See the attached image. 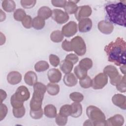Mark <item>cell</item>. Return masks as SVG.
I'll return each mask as SVG.
<instances>
[{"label":"cell","mask_w":126,"mask_h":126,"mask_svg":"<svg viewBox=\"0 0 126 126\" xmlns=\"http://www.w3.org/2000/svg\"><path fill=\"white\" fill-rule=\"evenodd\" d=\"M72 113V107L71 105L65 104L63 105L60 109L59 113L62 116L68 117L71 116Z\"/></svg>","instance_id":"cell-33"},{"label":"cell","mask_w":126,"mask_h":126,"mask_svg":"<svg viewBox=\"0 0 126 126\" xmlns=\"http://www.w3.org/2000/svg\"><path fill=\"white\" fill-rule=\"evenodd\" d=\"M8 112V109L6 105L0 103V121H2L6 116Z\"/></svg>","instance_id":"cell-44"},{"label":"cell","mask_w":126,"mask_h":126,"mask_svg":"<svg viewBox=\"0 0 126 126\" xmlns=\"http://www.w3.org/2000/svg\"><path fill=\"white\" fill-rule=\"evenodd\" d=\"M64 36L63 34L62 31L56 30L53 31L50 34L51 40L55 43H59L63 41Z\"/></svg>","instance_id":"cell-30"},{"label":"cell","mask_w":126,"mask_h":126,"mask_svg":"<svg viewBox=\"0 0 126 126\" xmlns=\"http://www.w3.org/2000/svg\"><path fill=\"white\" fill-rule=\"evenodd\" d=\"M92 79H91L90 76L88 75L79 81V84L80 86L84 89H88L92 87Z\"/></svg>","instance_id":"cell-34"},{"label":"cell","mask_w":126,"mask_h":126,"mask_svg":"<svg viewBox=\"0 0 126 126\" xmlns=\"http://www.w3.org/2000/svg\"><path fill=\"white\" fill-rule=\"evenodd\" d=\"M49 60L50 64L54 67H57L60 64V58L54 54H50L49 55Z\"/></svg>","instance_id":"cell-42"},{"label":"cell","mask_w":126,"mask_h":126,"mask_svg":"<svg viewBox=\"0 0 126 126\" xmlns=\"http://www.w3.org/2000/svg\"><path fill=\"white\" fill-rule=\"evenodd\" d=\"M79 0H68L67 1L64 8L65 12L68 14H75L77 8L78 6L77 3Z\"/></svg>","instance_id":"cell-19"},{"label":"cell","mask_w":126,"mask_h":126,"mask_svg":"<svg viewBox=\"0 0 126 126\" xmlns=\"http://www.w3.org/2000/svg\"><path fill=\"white\" fill-rule=\"evenodd\" d=\"M72 113L71 116L75 118L79 117L82 113V105L79 102H74L71 104Z\"/></svg>","instance_id":"cell-23"},{"label":"cell","mask_w":126,"mask_h":126,"mask_svg":"<svg viewBox=\"0 0 126 126\" xmlns=\"http://www.w3.org/2000/svg\"><path fill=\"white\" fill-rule=\"evenodd\" d=\"M92 21L91 19L87 18L83 19L79 21L78 28L81 32H89L92 28Z\"/></svg>","instance_id":"cell-14"},{"label":"cell","mask_w":126,"mask_h":126,"mask_svg":"<svg viewBox=\"0 0 126 126\" xmlns=\"http://www.w3.org/2000/svg\"><path fill=\"white\" fill-rule=\"evenodd\" d=\"M23 26L26 29H30L32 27V19L30 15H27L22 21Z\"/></svg>","instance_id":"cell-41"},{"label":"cell","mask_w":126,"mask_h":126,"mask_svg":"<svg viewBox=\"0 0 126 126\" xmlns=\"http://www.w3.org/2000/svg\"><path fill=\"white\" fill-rule=\"evenodd\" d=\"M48 78L50 83H58L62 79V73L57 68L50 69L47 72Z\"/></svg>","instance_id":"cell-13"},{"label":"cell","mask_w":126,"mask_h":126,"mask_svg":"<svg viewBox=\"0 0 126 126\" xmlns=\"http://www.w3.org/2000/svg\"><path fill=\"white\" fill-rule=\"evenodd\" d=\"M44 114L48 118H54L57 115L56 107L53 104H48L44 108Z\"/></svg>","instance_id":"cell-22"},{"label":"cell","mask_w":126,"mask_h":126,"mask_svg":"<svg viewBox=\"0 0 126 126\" xmlns=\"http://www.w3.org/2000/svg\"><path fill=\"white\" fill-rule=\"evenodd\" d=\"M110 22L126 27V5L123 2L111 3L105 7Z\"/></svg>","instance_id":"cell-2"},{"label":"cell","mask_w":126,"mask_h":126,"mask_svg":"<svg viewBox=\"0 0 126 126\" xmlns=\"http://www.w3.org/2000/svg\"><path fill=\"white\" fill-rule=\"evenodd\" d=\"M83 126H93V124L92 121L91 120L88 119L85 121V122L83 124Z\"/></svg>","instance_id":"cell-51"},{"label":"cell","mask_w":126,"mask_h":126,"mask_svg":"<svg viewBox=\"0 0 126 126\" xmlns=\"http://www.w3.org/2000/svg\"><path fill=\"white\" fill-rule=\"evenodd\" d=\"M123 76L119 74L117 77H116L115 78L112 79V80H110V83L113 86H116L122 79Z\"/></svg>","instance_id":"cell-48"},{"label":"cell","mask_w":126,"mask_h":126,"mask_svg":"<svg viewBox=\"0 0 126 126\" xmlns=\"http://www.w3.org/2000/svg\"><path fill=\"white\" fill-rule=\"evenodd\" d=\"M78 27L74 21H70L64 25L62 29V32L63 36L70 37L74 35L77 32Z\"/></svg>","instance_id":"cell-8"},{"label":"cell","mask_w":126,"mask_h":126,"mask_svg":"<svg viewBox=\"0 0 126 126\" xmlns=\"http://www.w3.org/2000/svg\"><path fill=\"white\" fill-rule=\"evenodd\" d=\"M74 73L76 77L81 80L87 76V71L81 68L78 65H76L74 69Z\"/></svg>","instance_id":"cell-32"},{"label":"cell","mask_w":126,"mask_h":126,"mask_svg":"<svg viewBox=\"0 0 126 126\" xmlns=\"http://www.w3.org/2000/svg\"><path fill=\"white\" fill-rule=\"evenodd\" d=\"M52 19L58 24L65 23L69 18L68 14L60 9H54L52 10Z\"/></svg>","instance_id":"cell-7"},{"label":"cell","mask_w":126,"mask_h":126,"mask_svg":"<svg viewBox=\"0 0 126 126\" xmlns=\"http://www.w3.org/2000/svg\"><path fill=\"white\" fill-rule=\"evenodd\" d=\"M22 78L21 74L16 71H11L7 75V81L8 83L12 85L19 84L21 81Z\"/></svg>","instance_id":"cell-16"},{"label":"cell","mask_w":126,"mask_h":126,"mask_svg":"<svg viewBox=\"0 0 126 126\" xmlns=\"http://www.w3.org/2000/svg\"><path fill=\"white\" fill-rule=\"evenodd\" d=\"M36 1L35 0H22L20 1L22 6L26 9H30L32 8L36 4Z\"/></svg>","instance_id":"cell-39"},{"label":"cell","mask_w":126,"mask_h":126,"mask_svg":"<svg viewBox=\"0 0 126 126\" xmlns=\"http://www.w3.org/2000/svg\"><path fill=\"white\" fill-rule=\"evenodd\" d=\"M13 94L17 100L23 102L30 97V93L28 89L23 85L19 86Z\"/></svg>","instance_id":"cell-10"},{"label":"cell","mask_w":126,"mask_h":126,"mask_svg":"<svg viewBox=\"0 0 126 126\" xmlns=\"http://www.w3.org/2000/svg\"><path fill=\"white\" fill-rule=\"evenodd\" d=\"M67 1L65 0H51V3L53 6L58 7H64Z\"/></svg>","instance_id":"cell-47"},{"label":"cell","mask_w":126,"mask_h":126,"mask_svg":"<svg viewBox=\"0 0 126 126\" xmlns=\"http://www.w3.org/2000/svg\"><path fill=\"white\" fill-rule=\"evenodd\" d=\"M97 28L101 33L105 34L111 33L114 30L113 25L106 20L100 21L97 24Z\"/></svg>","instance_id":"cell-11"},{"label":"cell","mask_w":126,"mask_h":126,"mask_svg":"<svg viewBox=\"0 0 126 126\" xmlns=\"http://www.w3.org/2000/svg\"><path fill=\"white\" fill-rule=\"evenodd\" d=\"M113 103L122 109H126V97L125 95L117 94H114L112 98Z\"/></svg>","instance_id":"cell-12"},{"label":"cell","mask_w":126,"mask_h":126,"mask_svg":"<svg viewBox=\"0 0 126 126\" xmlns=\"http://www.w3.org/2000/svg\"><path fill=\"white\" fill-rule=\"evenodd\" d=\"M56 118V123L59 126H64L67 122V117L62 116L60 113L58 114Z\"/></svg>","instance_id":"cell-40"},{"label":"cell","mask_w":126,"mask_h":126,"mask_svg":"<svg viewBox=\"0 0 126 126\" xmlns=\"http://www.w3.org/2000/svg\"><path fill=\"white\" fill-rule=\"evenodd\" d=\"M92 88L95 90L103 88L108 83V76L103 72L97 74L92 80Z\"/></svg>","instance_id":"cell-6"},{"label":"cell","mask_w":126,"mask_h":126,"mask_svg":"<svg viewBox=\"0 0 126 126\" xmlns=\"http://www.w3.org/2000/svg\"><path fill=\"white\" fill-rule=\"evenodd\" d=\"M62 48L63 50H64L67 52L73 51L70 41H69L67 40L66 39H65L62 42Z\"/></svg>","instance_id":"cell-46"},{"label":"cell","mask_w":126,"mask_h":126,"mask_svg":"<svg viewBox=\"0 0 126 126\" xmlns=\"http://www.w3.org/2000/svg\"><path fill=\"white\" fill-rule=\"evenodd\" d=\"M78 65L83 69L88 71L93 66V61L90 58H85L79 62Z\"/></svg>","instance_id":"cell-29"},{"label":"cell","mask_w":126,"mask_h":126,"mask_svg":"<svg viewBox=\"0 0 126 126\" xmlns=\"http://www.w3.org/2000/svg\"><path fill=\"white\" fill-rule=\"evenodd\" d=\"M116 89L121 93H125L126 92V76L124 75L122 80L116 85Z\"/></svg>","instance_id":"cell-37"},{"label":"cell","mask_w":126,"mask_h":126,"mask_svg":"<svg viewBox=\"0 0 126 126\" xmlns=\"http://www.w3.org/2000/svg\"><path fill=\"white\" fill-rule=\"evenodd\" d=\"M124 122V118L120 114H116L106 120L107 126H121Z\"/></svg>","instance_id":"cell-15"},{"label":"cell","mask_w":126,"mask_h":126,"mask_svg":"<svg viewBox=\"0 0 126 126\" xmlns=\"http://www.w3.org/2000/svg\"><path fill=\"white\" fill-rule=\"evenodd\" d=\"M108 61L117 66L126 64V42L122 37H117L104 47Z\"/></svg>","instance_id":"cell-1"},{"label":"cell","mask_w":126,"mask_h":126,"mask_svg":"<svg viewBox=\"0 0 126 126\" xmlns=\"http://www.w3.org/2000/svg\"><path fill=\"white\" fill-rule=\"evenodd\" d=\"M37 76L36 74L32 71L27 72L24 76V81L26 84L29 86H33L37 82Z\"/></svg>","instance_id":"cell-20"},{"label":"cell","mask_w":126,"mask_h":126,"mask_svg":"<svg viewBox=\"0 0 126 126\" xmlns=\"http://www.w3.org/2000/svg\"><path fill=\"white\" fill-rule=\"evenodd\" d=\"M69 98L74 102H80L84 99V95L79 92H73L70 94Z\"/></svg>","instance_id":"cell-36"},{"label":"cell","mask_w":126,"mask_h":126,"mask_svg":"<svg viewBox=\"0 0 126 126\" xmlns=\"http://www.w3.org/2000/svg\"><path fill=\"white\" fill-rule=\"evenodd\" d=\"M45 25V20L40 17L36 16L32 19V27L37 30L42 29Z\"/></svg>","instance_id":"cell-27"},{"label":"cell","mask_w":126,"mask_h":126,"mask_svg":"<svg viewBox=\"0 0 126 126\" xmlns=\"http://www.w3.org/2000/svg\"><path fill=\"white\" fill-rule=\"evenodd\" d=\"M103 73L109 77L110 80L115 78L120 74L117 68L112 65L105 66L103 69Z\"/></svg>","instance_id":"cell-18"},{"label":"cell","mask_w":126,"mask_h":126,"mask_svg":"<svg viewBox=\"0 0 126 126\" xmlns=\"http://www.w3.org/2000/svg\"><path fill=\"white\" fill-rule=\"evenodd\" d=\"M37 15L44 20L49 18L52 15V10L48 6L41 7L37 11Z\"/></svg>","instance_id":"cell-21"},{"label":"cell","mask_w":126,"mask_h":126,"mask_svg":"<svg viewBox=\"0 0 126 126\" xmlns=\"http://www.w3.org/2000/svg\"><path fill=\"white\" fill-rule=\"evenodd\" d=\"M27 16L25 10L22 8H18L15 10L13 13V17L16 21H22Z\"/></svg>","instance_id":"cell-31"},{"label":"cell","mask_w":126,"mask_h":126,"mask_svg":"<svg viewBox=\"0 0 126 126\" xmlns=\"http://www.w3.org/2000/svg\"><path fill=\"white\" fill-rule=\"evenodd\" d=\"M0 103H2V101L6 98L7 96V94L6 93L3 91L2 89L0 90Z\"/></svg>","instance_id":"cell-49"},{"label":"cell","mask_w":126,"mask_h":126,"mask_svg":"<svg viewBox=\"0 0 126 126\" xmlns=\"http://www.w3.org/2000/svg\"><path fill=\"white\" fill-rule=\"evenodd\" d=\"M65 59L70 61L73 64H76L78 62V60H79L78 56L76 54H73V53H71L67 55L65 57Z\"/></svg>","instance_id":"cell-45"},{"label":"cell","mask_w":126,"mask_h":126,"mask_svg":"<svg viewBox=\"0 0 126 126\" xmlns=\"http://www.w3.org/2000/svg\"><path fill=\"white\" fill-rule=\"evenodd\" d=\"M30 116L32 117V118L33 119H35V120L40 119L43 116V110L42 108L36 111L30 110Z\"/></svg>","instance_id":"cell-38"},{"label":"cell","mask_w":126,"mask_h":126,"mask_svg":"<svg viewBox=\"0 0 126 126\" xmlns=\"http://www.w3.org/2000/svg\"><path fill=\"white\" fill-rule=\"evenodd\" d=\"M33 93L30 103V110H38L42 108V101L46 91V86L41 82H37L33 86Z\"/></svg>","instance_id":"cell-3"},{"label":"cell","mask_w":126,"mask_h":126,"mask_svg":"<svg viewBox=\"0 0 126 126\" xmlns=\"http://www.w3.org/2000/svg\"><path fill=\"white\" fill-rule=\"evenodd\" d=\"M86 115L93 124V126H107L106 117L104 113L98 107L90 105L86 109Z\"/></svg>","instance_id":"cell-4"},{"label":"cell","mask_w":126,"mask_h":126,"mask_svg":"<svg viewBox=\"0 0 126 126\" xmlns=\"http://www.w3.org/2000/svg\"><path fill=\"white\" fill-rule=\"evenodd\" d=\"M92 13L91 7L89 5H82L78 7L75 13V17L78 21L91 16Z\"/></svg>","instance_id":"cell-9"},{"label":"cell","mask_w":126,"mask_h":126,"mask_svg":"<svg viewBox=\"0 0 126 126\" xmlns=\"http://www.w3.org/2000/svg\"><path fill=\"white\" fill-rule=\"evenodd\" d=\"M1 6L3 9L7 12H13L16 8V4L12 0H4L2 1Z\"/></svg>","instance_id":"cell-25"},{"label":"cell","mask_w":126,"mask_h":126,"mask_svg":"<svg viewBox=\"0 0 126 126\" xmlns=\"http://www.w3.org/2000/svg\"><path fill=\"white\" fill-rule=\"evenodd\" d=\"M72 50L79 56L84 55L86 52V45L84 39L80 36H76L70 41Z\"/></svg>","instance_id":"cell-5"},{"label":"cell","mask_w":126,"mask_h":126,"mask_svg":"<svg viewBox=\"0 0 126 126\" xmlns=\"http://www.w3.org/2000/svg\"><path fill=\"white\" fill-rule=\"evenodd\" d=\"M120 70H121V72L124 75H125V74H126V64L121 65V67H120Z\"/></svg>","instance_id":"cell-52"},{"label":"cell","mask_w":126,"mask_h":126,"mask_svg":"<svg viewBox=\"0 0 126 126\" xmlns=\"http://www.w3.org/2000/svg\"><path fill=\"white\" fill-rule=\"evenodd\" d=\"M60 88L59 85L53 83H49L46 86V91L51 95H56L60 92Z\"/></svg>","instance_id":"cell-26"},{"label":"cell","mask_w":126,"mask_h":126,"mask_svg":"<svg viewBox=\"0 0 126 126\" xmlns=\"http://www.w3.org/2000/svg\"><path fill=\"white\" fill-rule=\"evenodd\" d=\"M73 64L70 61L64 59L60 64V68L63 73L67 74L70 73L73 69Z\"/></svg>","instance_id":"cell-24"},{"label":"cell","mask_w":126,"mask_h":126,"mask_svg":"<svg viewBox=\"0 0 126 126\" xmlns=\"http://www.w3.org/2000/svg\"><path fill=\"white\" fill-rule=\"evenodd\" d=\"M49 67L48 63L45 61L37 62L34 65V68L36 72H43L47 70Z\"/></svg>","instance_id":"cell-28"},{"label":"cell","mask_w":126,"mask_h":126,"mask_svg":"<svg viewBox=\"0 0 126 126\" xmlns=\"http://www.w3.org/2000/svg\"><path fill=\"white\" fill-rule=\"evenodd\" d=\"M12 112H13V116L15 118H21L23 117L25 114V112H26L25 108L24 105L21 107L17 108H13Z\"/></svg>","instance_id":"cell-35"},{"label":"cell","mask_w":126,"mask_h":126,"mask_svg":"<svg viewBox=\"0 0 126 126\" xmlns=\"http://www.w3.org/2000/svg\"><path fill=\"white\" fill-rule=\"evenodd\" d=\"M10 103L13 108H19L24 105V102L17 100L15 97L14 94H13L11 97Z\"/></svg>","instance_id":"cell-43"},{"label":"cell","mask_w":126,"mask_h":126,"mask_svg":"<svg viewBox=\"0 0 126 126\" xmlns=\"http://www.w3.org/2000/svg\"><path fill=\"white\" fill-rule=\"evenodd\" d=\"M0 22H2V21L5 20V18H6V15H5V13L3 12L1 9L0 10Z\"/></svg>","instance_id":"cell-50"},{"label":"cell","mask_w":126,"mask_h":126,"mask_svg":"<svg viewBox=\"0 0 126 126\" xmlns=\"http://www.w3.org/2000/svg\"><path fill=\"white\" fill-rule=\"evenodd\" d=\"M64 84L67 87H71L75 86L78 82L77 78L72 73L65 74L63 78Z\"/></svg>","instance_id":"cell-17"}]
</instances>
